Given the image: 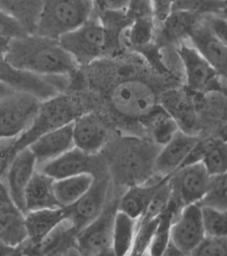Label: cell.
I'll return each mask as SVG.
<instances>
[{"label": "cell", "mask_w": 227, "mask_h": 256, "mask_svg": "<svg viewBox=\"0 0 227 256\" xmlns=\"http://www.w3.org/2000/svg\"><path fill=\"white\" fill-rule=\"evenodd\" d=\"M4 58L8 62L40 76H59L76 70V62L58 40L28 34L10 41Z\"/></svg>", "instance_id": "cell-1"}, {"label": "cell", "mask_w": 227, "mask_h": 256, "mask_svg": "<svg viewBox=\"0 0 227 256\" xmlns=\"http://www.w3.org/2000/svg\"><path fill=\"white\" fill-rule=\"evenodd\" d=\"M93 6L92 0H43L34 34L58 40L84 24L91 17Z\"/></svg>", "instance_id": "cell-2"}, {"label": "cell", "mask_w": 227, "mask_h": 256, "mask_svg": "<svg viewBox=\"0 0 227 256\" xmlns=\"http://www.w3.org/2000/svg\"><path fill=\"white\" fill-rule=\"evenodd\" d=\"M60 46L76 64L85 65L108 52L106 30L100 18H89L79 27L58 38Z\"/></svg>", "instance_id": "cell-3"}, {"label": "cell", "mask_w": 227, "mask_h": 256, "mask_svg": "<svg viewBox=\"0 0 227 256\" xmlns=\"http://www.w3.org/2000/svg\"><path fill=\"white\" fill-rule=\"evenodd\" d=\"M76 107L69 98L56 96L42 102L39 110L29 128L20 134L19 139L9 148L7 153L12 160L16 152L28 147L40 136L54 128L73 122L76 120Z\"/></svg>", "instance_id": "cell-4"}, {"label": "cell", "mask_w": 227, "mask_h": 256, "mask_svg": "<svg viewBox=\"0 0 227 256\" xmlns=\"http://www.w3.org/2000/svg\"><path fill=\"white\" fill-rule=\"evenodd\" d=\"M115 112L130 120L147 118L158 106L155 89L143 80L130 78L116 84L110 94Z\"/></svg>", "instance_id": "cell-5"}, {"label": "cell", "mask_w": 227, "mask_h": 256, "mask_svg": "<svg viewBox=\"0 0 227 256\" xmlns=\"http://www.w3.org/2000/svg\"><path fill=\"white\" fill-rule=\"evenodd\" d=\"M212 176L202 162L184 166L170 177L172 196L170 206L177 212L185 206L199 203L206 195Z\"/></svg>", "instance_id": "cell-6"}, {"label": "cell", "mask_w": 227, "mask_h": 256, "mask_svg": "<svg viewBox=\"0 0 227 256\" xmlns=\"http://www.w3.org/2000/svg\"><path fill=\"white\" fill-rule=\"evenodd\" d=\"M148 142L140 140H129L116 154L114 168L120 179L130 184H144L154 172L155 160L158 152Z\"/></svg>", "instance_id": "cell-7"}, {"label": "cell", "mask_w": 227, "mask_h": 256, "mask_svg": "<svg viewBox=\"0 0 227 256\" xmlns=\"http://www.w3.org/2000/svg\"><path fill=\"white\" fill-rule=\"evenodd\" d=\"M42 102L23 92H13L0 99V139L23 134L31 124Z\"/></svg>", "instance_id": "cell-8"}, {"label": "cell", "mask_w": 227, "mask_h": 256, "mask_svg": "<svg viewBox=\"0 0 227 256\" xmlns=\"http://www.w3.org/2000/svg\"><path fill=\"white\" fill-rule=\"evenodd\" d=\"M118 203H114L103 211L98 218L76 235L77 250L86 256H95L112 250L113 228Z\"/></svg>", "instance_id": "cell-9"}, {"label": "cell", "mask_w": 227, "mask_h": 256, "mask_svg": "<svg viewBox=\"0 0 227 256\" xmlns=\"http://www.w3.org/2000/svg\"><path fill=\"white\" fill-rule=\"evenodd\" d=\"M0 82L13 92H23L34 96L41 102L59 94L55 84L43 76L17 68L0 56Z\"/></svg>", "instance_id": "cell-10"}, {"label": "cell", "mask_w": 227, "mask_h": 256, "mask_svg": "<svg viewBox=\"0 0 227 256\" xmlns=\"http://www.w3.org/2000/svg\"><path fill=\"white\" fill-rule=\"evenodd\" d=\"M205 236L202 206L199 203L185 206L180 217L172 222L171 242L183 256H192Z\"/></svg>", "instance_id": "cell-11"}, {"label": "cell", "mask_w": 227, "mask_h": 256, "mask_svg": "<svg viewBox=\"0 0 227 256\" xmlns=\"http://www.w3.org/2000/svg\"><path fill=\"white\" fill-rule=\"evenodd\" d=\"M178 52L182 60L190 90L201 94L221 90L220 75L196 48L182 44Z\"/></svg>", "instance_id": "cell-12"}, {"label": "cell", "mask_w": 227, "mask_h": 256, "mask_svg": "<svg viewBox=\"0 0 227 256\" xmlns=\"http://www.w3.org/2000/svg\"><path fill=\"white\" fill-rule=\"evenodd\" d=\"M108 188V179L96 180L76 203L66 208L71 228L77 233L98 218L105 208Z\"/></svg>", "instance_id": "cell-13"}, {"label": "cell", "mask_w": 227, "mask_h": 256, "mask_svg": "<svg viewBox=\"0 0 227 256\" xmlns=\"http://www.w3.org/2000/svg\"><path fill=\"white\" fill-rule=\"evenodd\" d=\"M36 160L28 147L16 152L7 170V192L12 203L25 214L24 195L36 172Z\"/></svg>", "instance_id": "cell-14"}, {"label": "cell", "mask_w": 227, "mask_h": 256, "mask_svg": "<svg viewBox=\"0 0 227 256\" xmlns=\"http://www.w3.org/2000/svg\"><path fill=\"white\" fill-rule=\"evenodd\" d=\"M199 139L180 129L163 148L158 152L155 160V172L161 176H171L181 168L184 161Z\"/></svg>", "instance_id": "cell-15"}, {"label": "cell", "mask_w": 227, "mask_h": 256, "mask_svg": "<svg viewBox=\"0 0 227 256\" xmlns=\"http://www.w3.org/2000/svg\"><path fill=\"white\" fill-rule=\"evenodd\" d=\"M189 38L195 48L215 68L220 76L227 80V46L216 38L204 17L193 28Z\"/></svg>", "instance_id": "cell-16"}, {"label": "cell", "mask_w": 227, "mask_h": 256, "mask_svg": "<svg viewBox=\"0 0 227 256\" xmlns=\"http://www.w3.org/2000/svg\"><path fill=\"white\" fill-rule=\"evenodd\" d=\"M37 164H44L75 147L73 122L54 128L40 136L28 146Z\"/></svg>", "instance_id": "cell-17"}, {"label": "cell", "mask_w": 227, "mask_h": 256, "mask_svg": "<svg viewBox=\"0 0 227 256\" xmlns=\"http://www.w3.org/2000/svg\"><path fill=\"white\" fill-rule=\"evenodd\" d=\"M24 217L28 240L33 246H37L67 220L68 214L65 208H44L27 212Z\"/></svg>", "instance_id": "cell-18"}, {"label": "cell", "mask_w": 227, "mask_h": 256, "mask_svg": "<svg viewBox=\"0 0 227 256\" xmlns=\"http://www.w3.org/2000/svg\"><path fill=\"white\" fill-rule=\"evenodd\" d=\"M92 156L76 147H73L60 156L43 164L40 171L50 176L53 180L85 172L92 174Z\"/></svg>", "instance_id": "cell-19"}, {"label": "cell", "mask_w": 227, "mask_h": 256, "mask_svg": "<svg viewBox=\"0 0 227 256\" xmlns=\"http://www.w3.org/2000/svg\"><path fill=\"white\" fill-rule=\"evenodd\" d=\"M75 147L90 155L100 150L107 140V129L98 116L86 114L73 121Z\"/></svg>", "instance_id": "cell-20"}, {"label": "cell", "mask_w": 227, "mask_h": 256, "mask_svg": "<svg viewBox=\"0 0 227 256\" xmlns=\"http://www.w3.org/2000/svg\"><path fill=\"white\" fill-rule=\"evenodd\" d=\"M54 180L41 171H36L24 195L25 214L44 208H60L53 192Z\"/></svg>", "instance_id": "cell-21"}, {"label": "cell", "mask_w": 227, "mask_h": 256, "mask_svg": "<svg viewBox=\"0 0 227 256\" xmlns=\"http://www.w3.org/2000/svg\"><path fill=\"white\" fill-rule=\"evenodd\" d=\"M169 176H162L159 180L153 184H135L130 186L127 192L120 200L118 209L138 220Z\"/></svg>", "instance_id": "cell-22"}, {"label": "cell", "mask_w": 227, "mask_h": 256, "mask_svg": "<svg viewBox=\"0 0 227 256\" xmlns=\"http://www.w3.org/2000/svg\"><path fill=\"white\" fill-rule=\"evenodd\" d=\"M204 16H196L186 12H172L162 22L160 30L159 43L174 44L179 43L186 36H189L193 28Z\"/></svg>", "instance_id": "cell-23"}, {"label": "cell", "mask_w": 227, "mask_h": 256, "mask_svg": "<svg viewBox=\"0 0 227 256\" xmlns=\"http://www.w3.org/2000/svg\"><path fill=\"white\" fill-rule=\"evenodd\" d=\"M92 174L85 172L54 180L53 192L60 208H68L84 196L94 180Z\"/></svg>", "instance_id": "cell-24"}, {"label": "cell", "mask_w": 227, "mask_h": 256, "mask_svg": "<svg viewBox=\"0 0 227 256\" xmlns=\"http://www.w3.org/2000/svg\"><path fill=\"white\" fill-rule=\"evenodd\" d=\"M28 240L23 212L17 208L0 210V242L9 248H19Z\"/></svg>", "instance_id": "cell-25"}, {"label": "cell", "mask_w": 227, "mask_h": 256, "mask_svg": "<svg viewBox=\"0 0 227 256\" xmlns=\"http://www.w3.org/2000/svg\"><path fill=\"white\" fill-rule=\"evenodd\" d=\"M43 0H0V8L13 17L28 34L36 32Z\"/></svg>", "instance_id": "cell-26"}, {"label": "cell", "mask_w": 227, "mask_h": 256, "mask_svg": "<svg viewBox=\"0 0 227 256\" xmlns=\"http://www.w3.org/2000/svg\"><path fill=\"white\" fill-rule=\"evenodd\" d=\"M137 220L127 214L117 210L112 240V251L116 256H123L131 254L135 236Z\"/></svg>", "instance_id": "cell-27"}, {"label": "cell", "mask_w": 227, "mask_h": 256, "mask_svg": "<svg viewBox=\"0 0 227 256\" xmlns=\"http://www.w3.org/2000/svg\"><path fill=\"white\" fill-rule=\"evenodd\" d=\"M143 121L148 124L155 142L161 146L167 144L180 129L174 116L159 104Z\"/></svg>", "instance_id": "cell-28"}, {"label": "cell", "mask_w": 227, "mask_h": 256, "mask_svg": "<svg viewBox=\"0 0 227 256\" xmlns=\"http://www.w3.org/2000/svg\"><path fill=\"white\" fill-rule=\"evenodd\" d=\"M211 176L227 172V142L221 140H204L202 161Z\"/></svg>", "instance_id": "cell-29"}, {"label": "cell", "mask_w": 227, "mask_h": 256, "mask_svg": "<svg viewBox=\"0 0 227 256\" xmlns=\"http://www.w3.org/2000/svg\"><path fill=\"white\" fill-rule=\"evenodd\" d=\"M175 218V212L169 204L166 210L160 216L156 232L148 249L152 256H164V251L171 241V228Z\"/></svg>", "instance_id": "cell-30"}, {"label": "cell", "mask_w": 227, "mask_h": 256, "mask_svg": "<svg viewBox=\"0 0 227 256\" xmlns=\"http://www.w3.org/2000/svg\"><path fill=\"white\" fill-rule=\"evenodd\" d=\"M155 36L154 17H138L128 27L129 43L137 49L150 46Z\"/></svg>", "instance_id": "cell-31"}, {"label": "cell", "mask_w": 227, "mask_h": 256, "mask_svg": "<svg viewBox=\"0 0 227 256\" xmlns=\"http://www.w3.org/2000/svg\"><path fill=\"white\" fill-rule=\"evenodd\" d=\"M225 8L224 0H175L172 12H186L206 16L220 14Z\"/></svg>", "instance_id": "cell-32"}, {"label": "cell", "mask_w": 227, "mask_h": 256, "mask_svg": "<svg viewBox=\"0 0 227 256\" xmlns=\"http://www.w3.org/2000/svg\"><path fill=\"white\" fill-rule=\"evenodd\" d=\"M201 206H210L227 211V172L212 176L206 195L199 202Z\"/></svg>", "instance_id": "cell-33"}, {"label": "cell", "mask_w": 227, "mask_h": 256, "mask_svg": "<svg viewBox=\"0 0 227 256\" xmlns=\"http://www.w3.org/2000/svg\"><path fill=\"white\" fill-rule=\"evenodd\" d=\"M206 236H227V211L210 206H202Z\"/></svg>", "instance_id": "cell-34"}, {"label": "cell", "mask_w": 227, "mask_h": 256, "mask_svg": "<svg viewBox=\"0 0 227 256\" xmlns=\"http://www.w3.org/2000/svg\"><path fill=\"white\" fill-rule=\"evenodd\" d=\"M172 176V174H171ZM168 177L161 188L156 192V195L152 198L148 208H146L143 214L137 220V222H144L159 217L166 210L171 201L172 190L170 185V177Z\"/></svg>", "instance_id": "cell-35"}, {"label": "cell", "mask_w": 227, "mask_h": 256, "mask_svg": "<svg viewBox=\"0 0 227 256\" xmlns=\"http://www.w3.org/2000/svg\"><path fill=\"white\" fill-rule=\"evenodd\" d=\"M159 217H156L155 219L144 222H137L135 236H134L131 254L142 256L148 251L156 232Z\"/></svg>", "instance_id": "cell-36"}, {"label": "cell", "mask_w": 227, "mask_h": 256, "mask_svg": "<svg viewBox=\"0 0 227 256\" xmlns=\"http://www.w3.org/2000/svg\"><path fill=\"white\" fill-rule=\"evenodd\" d=\"M192 256H227V236H205Z\"/></svg>", "instance_id": "cell-37"}, {"label": "cell", "mask_w": 227, "mask_h": 256, "mask_svg": "<svg viewBox=\"0 0 227 256\" xmlns=\"http://www.w3.org/2000/svg\"><path fill=\"white\" fill-rule=\"evenodd\" d=\"M28 34L13 17L0 8V36L13 40Z\"/></svg>", "instance_id": "cell-38"}, {"label": "cell", "mask_w": 227, "mask_h": 256, "mask_svg": "<svg viewBox=\"0 0 227 256\" xmlns=\"http://www.w3.org/2000/svg\"><path fill=\"white\" fill-rule=\"evenodd\" d=\"M204 20L218 40L227 46V19L220 14L204 16Z\"/></svg>", "instance_id": "cell-39"}, {"label": "cell", "mask_w": 227, "mask_h": 256, "mask_svg": "<svg viewBox=\"0 0 227 256\" xmlns=\"http://www.w3.org/2000/svg\"><path fill=\"white\" fill-rule=\"evenodd\" d=\"M126 10L132 19L138 17H155L152 0H130Z\"/></svg>", "instance_id": "cell-40"}, {"label": "cell", "mask_w": 227, "mask_h": 256, "mask_svg": "<svg viewBox=\"0 0 227 256\" xmlns=\"http://www.w3.org/2000/svg\"><path fill=\"white\" fill-rule=\"evenodd\" d=\"M174 1L175 0H152L155 17L161 22L165 20L172 12Z\"/></svg>", "instance_id": "cell-41"}, {"label": "cell", "mask_w": 227, "mask_h": 256, "mask_svg": "<svg viewBox=\"0 0 227 256\" xmlns=\"http://www.w3.org/2000/svg\"><path fill=\"white\" fill-rule=\"evenodd\" d=\"M12 208H16V206L10 198L9 193L0 184V210Z\"/></svg>", "instance_id": "cell-42"}, {"label": "cell", "mask_w": 227, "mask_h": 256, "mask_svg": "<svg viewBox=\"0 0 227 256\" xmlns=\"http://www.w3.org/2000/svg\"><path fill=\"white\" fill-rule=\"evenodd\" d=\"M11 40L7 38L0 36V56H4L5 52H7L9 44Z\"/></svg>", "instance_id": "cell-43"}, {"label": "cell", "mask_w": 227, "mask_h": 256, "mask_svg": "<svg viewBox=\"0 0 227 256\" xmlns=\"http://www.w3.org/2000/svg\"><path fill=\"white\" fill-rule=\"evenodd\" d=\"M18 248H9L7 246H4L0 242V256H9V254H16V250Z\"/></svg>", "instance_id": "cell-44"}, {"label": "cell", "mask_w": 227, "mask_h": 256, "mask_svg": "<svg viewBox=\"0 0 227 256\" xmlns=\"http://www.w3.org/2000/svg\"><path fill=\"white\" fill-rule=\"evenodd\" d=\"M12 92H13L12 90L0 82V99H2L4 96H8Z\"/></svg>", "instance_id": "cell-45"}, {"label": "cell", "mask_w": 227, "mask_h": 256, "mask_svg": "<svg viewBox=\"0 0 227 256\" xmlns=\"http://www.w3.org/2000/svg\"><path fill=\"white\" fill-rule=\"evenodd\" d=\"M94 4H96L100 11H103L104 0H92Z\"/></svg>", "instance_id": "cell-46"}, {"label": "cell", "mask_w": 227, "mask_h": 256, "mask_svg": "<svg viewBox=\"0 0 227 256\" xmlns=\"http://www.w3.org/2000/svg\"><path fill=\"white\" fill-rule=\"evenodd\" d=\"M220 16H223L227 19V8H225L222 12H220Z\"/></svg>", "instance_id": "cell-47"}, {"label": "cell", "mask_w": 227, "mask_h": 256, "mask_svg": "<svg viewBox=\"0 0 227 256\" xmlns=\"http://www.w3.org/2000/svg\"><path fill=\"white\" fill-rule=\"evenodd\" d=\"M225 1V4H226V8H227V0H224Z\"/></svg>", "instance_id": "cell-48"}]
</instances>
